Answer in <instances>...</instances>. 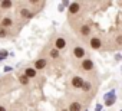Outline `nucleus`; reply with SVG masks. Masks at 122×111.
I'll return each mask as SVG.
<instances>
[{
    "instance_id": "nucleus-1",
    "label": "nucleus",
    "mask_w": 122,
    "mask_h": 111,
    "mask_svg": "<svg viewBox=\"0 0 122 111\" xmlns=\"http://www.w3.org/2000/svg\"><path fill=\"white\" fill-rule=\"evenodd\" d=\"M72 85H73L75 88H81V87H83V79H82L81 77H75V78L72 79Z\"/></svg>"
},
{
    "instance_id": "nucleus-2",
    "label": "nucleus",
    "mask_w": 122,
    "mask_h": 111,
    "mask_svg": "<svg viewBox=\"0 0 122 111\" xmlns=\"http://www.w3.org/2000/svg\"><path fill=\"white\" fill-rule=\"evenodd\" d=\"M79 10H81V3H72V5L69 6V12H71L72 15H76Z\"/></svg>"
},
{
    "instance_id": "nucleus-3",
    "label": "nucleus",
    "mask_w": 122,
    "mask_h": 111,
    "mask_svg": "<svg viewBox=\"0 0 122 111\" xmlns=\"http://www.w3.org/2000/svg\"><path fill=\"white\" fill-rule=\"evenodd\" d=\"M91 46L93 49H99V48H102V43H101V40L98 38H92L91 39Z\"/></svg>"
},
{
    "instance_id": "nucleus-4",
    "label": "nucleus",
    "mask_w": 122,
    "mask_h": 111,
    "mask_svg": "<svg viewBox=\"0 0 122 111\" xmlns=\"http://www.w3.org/2000/svg\"><path fill=\"white\" fill-rule=\"evenodd\" d=\"M82 68H83L85 71H91V69L93 68V62H92L91 59H86V61H83V64H82Z\"/></svg>"
},
{
    "instance_id": "nucleus-5",
    "label": "nucleus",
    "mask_w": 122,
    "mask_h": 111,
    "mask_svg": "<svg viewBox=\"0 0 122 111\" xmlns=\"http://www.w3.org/2000/svg\"><path fill=\"white\" fill-rule=\"evenodd\" d=\"M65 46H66V40H65V39L59 38V39L56 40V49H63Z\"/></svg>"
},
{
    "instance_id": "nucleus-6",
    "label": "nucleus",
    "mask_w": 122,
    "mask_h": 111,
    "mask_svg": "<svg viewBox=\"0 0 122 111\" xmlns=\"http://www.w3.org/2000/svg\"><path fill=\"white\" fill-rule=\"evenodd\" d=\"M73 53H75V56H76V58H82L83 55H85V50H83L82 48H79V46H78V48H75V49H73Z\"/></svg>"
},
{
    "instance_id": "nucleus-7",
    "label": "nucleus",
    "mask_w": 122,
    "mask_h": 111,
    "mask_svg": "<svg viewBox=\"0 0 122 111\" xmlns=\"http://www.w3.org/2000/svg\"><path fill=\"white\" fill-rule=\"evenodd\" d=\"M36 69H43L45 67H46V61L45 59H39V61H36Z\"/></svg>"
},
{
    "instance_id": "nucleus-8",
    "label": "nucleus",
    "mask_w": 122,
    "mask_h": 111,
    "mask_svg": "<svg viewBox=\"0 0 122 111\" xmlns=\"http://www.w3.org/2000/svg\"><path fill=\"white\" fill-rule=\"evenodd\" d=\"M69 111H81V102H72L69 107Z\"/></svg>"
},
{
    "instance_id": "nucleus-9",
    "label": "nucleus",
    "mask_w": 122,
    "mask_h": 111,
    "mask_svg": "<svg viewBox=\"0 0 122 111\" xmlns=\"http://www.w3.org/2000/svg\"><path fill=\"white\" fill-rule=\"evenodd\" d=\"M81 33H82L83 36H88V35H91V29H89L86 25H83V26L81 28Z\"/></svg>"
},
{
    "instance_id": "nucleus-10",
    "label": "nucleus",
    "mask_w": 122,
    "mask_h": 111,
    "mask_svg": "<svg viewBox=\"0 0 122 111\" xmlns=\"http://www.w3.org/2000/svg\"><path fill=\"white\" fill-rule=\"evenodd\" d=\"M35 75H36V71L35 69H32V68H27L26 69V77L27 78H33Z\"/></svg>"
},
{
    "instance_id": "nucleus-11",
    "label": "nucleus",
    "mask_w": 122,
    "mask_h": 111,
    "mask_svg": "<svg viewBox=\"0 0 122 111\" xmlns=\"http://www.w3.org/2000/svg\"><path fill=\"white\" fill-rule=\"evenodd\" d=\"M20 13H22V16H23V17H32V13H30L27 9H22V12H20Z\"/></svg>"
},
{
    "instance_id": "nucleus-12",
    "label": "nucleus",
    "mask_w": 122,
    "mask_h": 111,
    "mask_svg": "<svg viewBox=\"0 0 122 111\" xmlns=\"http://www.w3.org/2000/svg\"><path fill=\"white\" fill-rule=\"evenodd\" d=\"M2 25H3V26H10V25H12V19L5 17V19H3V22H2Z\"/></svg>"
},
{
    "instance_id": "nucleus-13",
    "label": "nucleus",
    "mask_w": 122,
    "mask_h": 111,
    "mask_svg": "<svg viewBox=\"0 0 122 111\" xmlns=\"http://www.w3.org/2000/svg\"><path fill=\"white\" fill-rule=\"evenodd\" d=\"M0 5H2L3 9H6V7H10V6H12V2H9V0H7V2H2Z\"/></svg>"
},
{
    "instance_id": "nucleus-14",
    "label": "nucleus",
    "mask_w": 122,
    "mask_h": 111,
    "mask_svg": "<svg viewBox=\"0 0 122 111\" xmlns=\"http://www.w3.org/2000/svg\"><path fill=\"white\" fill-rule=\"evenodd\" d=\"M50 56H52V58H57V56H59V52H57V49H53V50L50 52Z\"/></svg>"
},
{
    "instance_id": "nucleus-15",
    "label": "nucleus",
    "mask_w": 122,
    "mask_h": 111,
    "mask_svg": "<svg viewBox=\"0 0 122 111\" xmlns=\"http://www.w3.org/2000/svg\"><path fill=\"white\" fill-rule=\"evenodd\" d=\"M20 82H22V84H25V85H26V84H27V82H29V78H27V77H26V75H23V77H20Z\"/></svg>"
},
{
    "instance_id": "nucleus-16",
    "label": "nucleus",
    "mask_w": 122,
    "mask_h": 111,
    "mask_svg": "<svg viewBox=\"0 0 122 111\" xmlns=\"http://www.w3.org/2000/svg\"><path fill=\"white\" fill-rule=\"evenodd\" d=\"M7 56V50H0V59Z\"/></svg>"
},
{
    "instance_id": "nucleus-17",
    "label": "nucleus",
    "mask_w": 122,
    "mask_h": 111,
    "mask_svg": "<svg viewBox=\"0 0 122 111\" xmlns=\"http://www.w3.org/2000/svg\"><path fill=\"white\" fill-rule=\"evenodd\" d=\"M6 36V32H5V29H2L0 30V38H5Z\"/></svg>"
},
{
    "instance_id": "nucleus-18",
    "label": "nucleus",
    "mask_w": 122,
    "mask_h": 111,
    "mask_svg": "<svg viewBox=\"0 0 122 111\" xmlns=\"http://www.w3.org/2000/svg\"><path fill=\"white\" fill-rule=\"evenodd\" d=\"M0 111H6V110H5V108H3V107H0Z\"/></svg>"
},
{
    "instance_id": "nucleus-19",
    "label": "nucleus",
    "mask_w": 122,
    "mask_h": 111,
    "mask_svg": "<svg viewBox=\"0 0 122 111\" xmlns=\"http://www.w3.org/2000/svg\"><path fill=\"white\" fill-rule=\"evenodd\" d=\"M63 111H66V110H63Z\"/></svg>"
}]
</instances>
